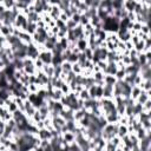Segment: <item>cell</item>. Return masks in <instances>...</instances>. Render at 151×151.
<instances>
[{
    "instance_id": "obj_1",
    "label": "cell",
    "mask_w": 151,
    "mask_h": 151,
    "mask_svg": "<svg viewBox=\"0 0 151 151\" xmlns=\"http://www.w3.org/2000/svg\"><path fill=\"white\" fill-rule=\"evenodd\" d=\"M26 57L31 58L33 60H36L38 57H39V50H38V46L36 44H29L27 45V51H26Z\"/></svg>"
},
{
    "instance_id": "obj_2",
    "label": "cell",
    "mask_w": 151,
    "mask_h": 151,
    "mask_svg": "<svg viewBox=\"0 0 151 151\" xmlns=\"http://www.w3.org/2000/svg\"><path fill=\"white\" fill-rule=\"evenodd\" d=\"M52 57H53L52 52H50V51H43V52L39 53V57L38 58L44 63V65H52Z\"/></svg>"
},
{
    "instance_id": "obj_3",
    "label": "cell",
    "mask_w": 151,
    "mask_h": 151,
    "mask_svg": "<svg viewBox=\"0 0 151 151\" xmlns=\"http://www.w3.org/2000/svg\"><path fill=\"white\" fill-rule=\"evenodd\" d=\"M138 147L140 151H150L151 149V142H150V136H146L145 138L140 139L138 142Z\"/></svg>"
},
{
    "instance_id": "obj_4",
    "label": "cell",
    "mask_w": 151,
    "mask_h": 151,
    "mask_svg": "<svg viewBox=\"0 0 151 151\" xmlns=\"http://www.w3.org/2000/svg\"><path fill=\"white\" fill-rule=\"evenodd\" d=\"M113 98V86L105 85L103 86V99H112Z\"/></svg>"
},
{
    "instance_id": "obj_5",
    "label": "cell",
    "mask_w": 151,
    "mask_h": 151,
    "mask_svg": "<svg viewBox=\"0 0 151 151\" xmlns=\"http://www.w3.org/2000/svg\"><path fill=\"white\" fill-rule=\"evenodd\" d=\"M150 99H151V91H149V92H146V91H142V92H140V95L138 96V98L136 99V103H138V104L143 105L146 100H150Z\"/></svg>"
},
{
    "instance_id": "obj_6",
    "label": "cell",
    "mask_w": 151,
    "mask_h": 151,
    "mask_svg": "<svg viewBox=\"0 0 151 151\" xmlns=\"http://www.w3.org/2000/svg\"><path fill=\"white\" fill-rule=\"evenodd\" d=\"M18 38L21 40V43H24V44H26V45L32 44V36L28 34V33L25 32V31H21V32L19 33V37H18Z\"/></svg>"
},
{
    "instance_id": "obj_7",
    "label": "cell",
    "mask_w": 151,
    "mask_h": 151,
    "mask_svg": "<svg viewBox=\"0 0 151 151\" xmlns=\"http://www.w3.org/2000/svg\"><path fill=\"white\" fill-rule=\"evenodd\" d=\"M136 0H123V8L126 10L129 13L133 12L135 6H136Z\"/></svg>"
},
{
    "instance_id": "obj_8",
    "label": "cell",
    "mask_w": 151,
    "mask_h": 151,
    "mask_svg": "<svg viewBox=\"0 0 151 151\" xmlns=\"http://www.w3.org/2000/svg\"><path fill=\"white\" fill-rule=\"evenodd\" d=\"M117 71H118V69H117L116 63H107V66H106V70L104 71V73L109 74V76H114Z\"/></svg>"
},
{
    "instance_id": "obj_9",
    "label": "cell",
    "mask_w": 151,
    "mask_h": 151,
    "mask_svg": "<svg viewBox=\"0 0 151 151\" xmlns=\"http://www.w3.org/2000/svg\"><path fill=\"white\" fill-rule=\"evenodd\" d=\"M129 133V130H128V125H120L118 124V128H117V136L119 138H123L125 136H128Z\"/></svg>"
},
{
    "instance_id": "obj_10",
    "label": "cell",
    "mask_w": 151,
    "mask_h": 151,
    "mask_svg": "<svg viewBox=\"0 0 151 151\" xmlns=\"http://www.w3.org/2000/svg\"><path fill=\"white\" fill-rule=\"evenodd\" d=\"M38 137L39 139H46V140H50L52 138V135L51 132L47 130V129H41V130H38Z\"/></svg>"
},
{
    "instance_id": "obj_11",
    "label": "cell",
    "mask_w": 151,
    "mask_h": 151,
    "mask_svg": "<svg viewBox=\"0 0 151 151\" xmlns=\"http://www.w3.org/2000/svg\"><path fill=\"white\" fill-rule=\"evenodd\" d=\"M62 137H63V140H64L65 143H67V144H71V143L74 142V135H73L72 132H69V131L63 132V133H62Z\"/></svg>"
},
{
    "instance_id": "obj_12",
    "label": "cell",
    "mask_w": 151,
    "mask_h": 151,
    "mask_svg": "<svg viewBox=\"0 0 151 151\" xmlns=\"http://www.w3.org/2000/svg\"><path fill=\"white\" fill-rule=\"evenodd\" d=\"M50 93H51V99L54 100V102H59L60 98L63 97V93H62V91H60L59 88H53V91L50 92Z\"/></svg>"
},
{
    "instance_id": "obj_13",
    "label": "cell",
    "mask_w": 151,
    "mask_h": 151,
    "mask_svg": "<svg viewBox=\"0 0 151 151\" xmlns=\"http://www.w3.org/2000/svg\"><path fill=\"white\" fill-rule=\"evenodd\" d=\"M86 114V111L84 109H79L77 111H74L73 113V119H74V122H79V120H81Z\"/></svg>"
},
{
    "instance_id": "obj_14",
    "label": "cell",
    "mask_w": 151,
    "mask_h": 151,
    "mask_svg": "<svg viewBox=\"0 0 151 151\" xmlns=\"http://www.w3.org/2000/svg\"><path fill=\"white\" fill-rule=\"evenodd\" d=\"M140 92H142V90H140L139 86H132L131 92H130V98L136 102V99L138 98V96L140 95Z\"/></svg>"
},
{
    "instance_id": "obj_15",
    "label": "cell",
    "mask_w": 151,
    "mask_h": 151,
    "mask_svg": "<svg viewBox=\"0 0 151 151\" xmlns=\"http://www.w3.org/2000/svg\"><path fill=\"white\" fill-rule=\"evenodd\" d=\"M76 45H77V48H78L80 52H84V51L88 47V45H87V40H86V39H79V40H77Z\"/></svg>"
},
{
    "instance_id": "obj_16",
    "label": "cell",
    "mask_w": 151,
    "mask_h": 151,
    "mask_svg": "<svg viewBox=\"0 0 151 151\" xmlns=\"http://www.w3.org/2000/svg\"><path fill=\"white\" fill-rule=\"evenodd\" d=\"M41 71H43L48 78H52L53 74H54V67H53V65H44V67H43Z\"/></svg>"
},
{
    "instance_id": "obj_17",
    "label": "cell",
    "mask_w": 151,
    "mask_h": 151,
    "mask_svg": "<svg viewBox=\"0 0 151 151\" xmlns=\"http://www.w3.org/2000/svg\"><path fill=\"white\" fill-rule=\"evenodd\" d=\"M150 133H151V131H145L143 128H140L139 130H137V131L135 132V135H136V137L138 138V140L145 138L146 136H150Z\"/></svg>"
},
{
    "instance_id": "obj_18",
    "label": "cell",
    "mask_w": 151,
    "mask_h": 151,
    "mask_svg": "<svg viewBox=\"0 0 151 151\" xmlns=\"http://www.w3.org/2000/svg\"><path fill=\"white\" fill-rule=\"evenodd\" d=\"M36 31H37V24H36V22H28L25 32H27L28 34H31V36H32V34H34V33H36Z\"/></svg>"
},
{
    "instance_id": "obj_19",
    "label": "cell",
    "mask_w": 151,
    "mask_h": 151,
    "mask_svg": "<svg viewBox=\"0 0 151 151\" xmlns=\"http://www.w3.org/2000/svg\"><path fill=\"white\" fill-rule=\"evenodd\" d=\"M36 112H37V109H36V107L32 105V106H29V107H26L24 113H25V116L27 117V119H31Z\"/></svg>"
},
{
    "instance_id": "obj_20",
    "label": "cell",
    "mask_w": 151,
    "mask_h": 151,
    "mask_svg": "<svg viewBox=\"0 0 151 151\" xmlns=\"http://www.w3.org/2000/svg\"><path fill=\"white\" fill-rule=\"evenodd\" d=\"M139 87H140L142 91H146V92L151 91V80H143L140 83Z\"/></svg>"
},
{
    "instance_id": "obj_21",
    "label": "cell",
    "mask_w": 151,
    "mask_h": 151,
    "mask_svg": "<svg viewBox=\"0 0 151 151\" xmlns=\"http://www.w3.org/2000/svg\"><path fill=\"white\" fill-rule=\"evenodd\" d=\"M92 78H93L95 83H97V81H104L105 73H104V72H102V71H99V72H93Z\"/></svg>"
},
{
    "instance_id": "obj_22",
    "label": "cell",
    "mask_w": 151,
    "mask_h": 151,
    "mask_svg": "<svg viewBox=\"0 0 151 151\" xmlns=\"http://www.w3.org/2000/svg\"><path fill=\"white\" fill-rule=\"evenodd\" d=\"M117 83V79L114 76H109V74H105V78H104V84L105 85H114Z\"/></svg>"
},
{
    "instance_id": "obj_23",
    "label": "cell",
    "mask_w": 151,
    "mask_h": 151,
    "mask_svg": "<svg viewBox=\"0 0 151 151\" xmlns=\"http://www.w3.org/2000/svg\"><path fill=\"white\" fill-rule=\"evenodd\" d=\"M15 5L14 0H3V6L5 7L6 11H11Z\"/></svg>"
},
{
    "instance_id": "obj_24",
    "label": "cell",
    "mask_w": 151,
    "mask_h": 151,
    "mask_svg": "<svg viewBox=\"0 0 151 151\" xmlns=\"http://www.w3.org/2000/svg\"><path fill=\"white\" fill-rule=\"evenodd\" d=\"M62 70H63V73H69V72H71L72 71V64L71 63H69V62H63L62 63Z\"/></svg>"
},
{
    "instance_id": "obj_25",
    "label": "cell",
    "mask_w": 151,
    "mask_h": 151,
    "mask_svg": "<svg viewBox=\"0 0 151 151\" xmlns=\"http://www.w3.org/2000/svg\"><path fill=\"white\" fill-rule=\"evenodd\" d=\"M111 7H112L113 11L123 8V0H112V5H111Z\"/></svg>"
},
{
    "instance_id": "obj_26",
    "label": "cell",
    "mask_w": 151,
    "mask_h": 151,
    "mask_svg": "<svg viewBox=\"0 0 151 151\" xmlns=\"http://www.w3.org/2000/svg\"><path fill=\"white\" fill-rule=\"evenodd\" d=\"M110 143L112 144V145H114L116 147H120L123 145V143H122V138H119L118 136H114L111 140H110Z\"/></svg>"
},
{
    "instance_id": "obj_27",
    "label": "cell",
    "mask_w": 151,
    "mask_h": 151,
    "mask_svg": "<svg viewBox=\"0 0 151 151\" xmlns=\"http://www.w3.org/2000/svg\"><path fill=\"white\" fill-rule=\"evenodd\" d=\"M96 91H97V86H96V85H92L90 88H87L90 99H96Z\"/></svg>"
},
{
    "instance_id": "obj_28",
    "label": "cell",
    "mask_w": 151,
    "mask_h": 151,
    "mask_svg": "<svg viewBox=\"0 0 151 151\" xmlns=\"http://www.w3.org/2000/svg\"><path fill=\"white\" fill-rule=\"evenodd\" d=\"M27 88H28V92H29V93H37V92L39 91L40 86L37 85V84H28Z\"/></svg>"
},
{
    "instance_id": "obj_29",
    "label": "cell",
    "mask_w": 151,
    "mask_h": 151,
    "mask_svg": "<svg viewBox=\"0 0 151 151\" xmlns=\"http://www.w3.org/2000/svg\"><path fill=\"white\" fill-rule=\"evenodd\" d=\"M60 91H62L63 96H67L70 92H72L71 88H70V86H69V84H66V83H64V84L62 85V87H60Z\"/></svg>"
},
{
    "instance_id": "obj_30",
    "label": "cell",
    "mask_w": 151,
    "mask_h": 151,
    "mask_svg": "<svg viewBox=\"0 0 151 151\" xmlns=\"http://www.w3.org/2000/svg\"><path fill=\"white\" fill-rule=\"evenodd\" d=\"M78 98H79V99H81V100H84V102L90 99V96H88V92H87V90H86V88H84L81 92H79V93H78Z\"/></svg>"
},
{
    "instance_id": "obj_31",
    "label": "cell",
    "mask_w": 151,
    "mask_h": 151,
    "mask_svg": "<svg viewBox=\"0 0 151 151\" xmlns=\"http://www.w3.org/2000/svg\"><path fill=\"white\" fill-rule=\"evenodd\" d=\"M72 72H73L76 76H78V74H81V72H83V69L80 67V65H79L78 63H76V64H72Z\"/></svg>"
},
{
    "instance_id": "obj_32",
    "label": "cell",
    "mask_w": 151,
    "mask_h": 151,
    "mask_svg": "<svg viewBox=\"0 0 151 151\" xmlns=\"http://www.w3.org/2000/svg\"><path fill=\"white\" fill-rule=\"evenodd\" d=\"M58 43H59V45L62 46V48H63L64 51L67 50V47H69V40H67V38H62V39H59Z\"/></svg>"
},
{
    "instance_id": "obj_33",
    "label": "cell",
    "mask_w": 151,
    "mask_h": 151,
    "mask_svg": "<svg viewBox=\"0 0 151 151\" xmlns=\"http://www.w3.org/2000/svg\"><path fill=\"white\" fill-rule=\"evenodd\" d=\"M67 62L69 63H71V64H76V63H78V54H74V53H72L71 52V54L69 55V58H67Z\"/></svg>"
},
{
    "instance_id": "obj_34",
    "label": "cell",
    "mask_w": 151,
    "mask_h": 151,
    "mask_svg": "<svg viewBox=\"0 0 151 151\" xmlns=\"http://www.w3.org/2000/svg\"><path fill=\"white\" fill-rule=\"evenodd\" d=\"M124 70H125V69H124ZM124 70H118V71L116 72L114 77H116L117 80H123V79H124V77H125V71H124Z\"/></svg>"
},
{
    "instance_id": "obj_35",
    "label": "cell",
    "mask_w": 151,
    "mask_h": 151,
    "mask_svg": "<svg viewBox=\"0 0 151 151\" xmlns=\"http://www.w3.org/2000/svg\"><path fill=\"white\" fill-rule=\"evenodd\" d=\"M84 54H85V57H86V59L87 60H92V57H93V51L90 48V47H87L84 52H83Z\"/></svg>"
},
{
    "instance_id": "obj_36",
    "label": "cell",
    "mask_w": 151,
    "mask_h": 151,
    "mask_svg": "<svg viewBox=\"0 0 151 151\" xmlns=\"http://www.w3.org/2000/svg\"><path fill=\"white\" fill-rule=\"evenodd\" d=\"M34 67L37 69V71H41L43 67H44V63L41 62L39 58H37V59L34 60Z\"/></svg>"
},
{
    "instance_id": "obj_37",
    "label": "cell",
    "mask_w": 151,
    "mask_h": 151,
    "mask_svg": "<svg viewBox=\"0 0 151 151\" xmlns=\"http://www.w3.org/2000/svg\"><path fill=\"white\" fill-rule=\"evenodd\" d=\"M118 124H120V125H128L129 124V117L120 116L119 119H118Z\"/></svg>"
},
{
    "instance_id": "obj_38",
    "label": "cell",
    "mask_w": 151,
    "mask_h": 151,
    "mask_svg": "<svg viewBox=\"0 0 151 151\" xmlns=\"http://www.w3.org/2000/svg\"><path fill=\"white\" fill-rule=\"evenodd\" d=\"M120 62L124 64V66H129V65H131V58L129 55H123Z\"/></svg>"
},
{
    "instance_id": "obj_39",
    "label": "cell",
    "mask_w": 151,
    "mask_h": 151,
    "mask_svg": "<svg viewBox=\"0 0 151 151\" xmlns=\"http://www.w3.org/2000/svg\"><path fill=\"white\" fill-rule=\"evenodd\" d=\"M150 31H151V29H150V26L149 25H142V28H140V33L142 34H150Z\"/></svg>"
},
{
    "instance_id": "obj_40",
    "label": "cell",
    "mask_w": 151,
    "mask_h": 151,
    "mask_svg": "<svg viewBox=\"0 0 151 151\" xmlns=\"http://www.w3.org/2000/svg\"><path fill=\"white\" fill-rule=\"evenodd\" d=\"M69 151H81V149L77 145L76 142H73V143L69 144Z\"/></svg>"
},
{
    "instance_id": "obj_41",
    "label": "cell",
    "mask_w": 151,
    "mask_h": 151,
    "mask_svg": "<svg viewBox=\"0 0 151 151\" xmlns=\"http://www.w3.org/2000/svg\"><path fill=\"white\" fill-rule=\"evenodd\" d=\"M87 24H90V19L88 18H86L84 14L83 15H80V22H79V25L80 26H85V25H87Z\"/></svg>"
},
{
    "instance_id": "obj_42",
    "label": "cell",
    "mask_w": 151,
    "mask_h": 151,
    "mask_svg": "<svg viewBox=\"0 0 151 151\" xmlns=\"http://www.w3.org/2000/svg\"><path fill=\"white\" fill-rule=\"evenodd\" d=\"M65 25H66V27H67L69 29H73V28H76V26H77V24H76L72 19H69V20L66 21Z\"/></svg>"
},
{
    "instance_id": "obj_43",
    "label": "cell",
    "mask_w": 151,
    "mask_h": 151,
    "mask_svg": "<svg viewBox=\"0 0 151 151\" xmlns=\"http://www.w3.org/2000/svg\"><path fill=\"white\" fill-rule=\"evenodd\" d=\"M96 65H97V66H98V67L100 69V71H102V72H104V71L106 70L107 63H106V62H98V63H97Z\"/></svg>"
},
{
    "instance_id": "obj_44",
    "label": "cell",
    "mask_w": 151,
    "mask_h": 151,
    "mask_svg": "<svg viewBox=\"0 0 151 151\" xmlns=\"http://www.w3.org/2000/svg\"><path fill=\"white\" fill-rule=\"evenodd\" d=\"M142 106H143V111H151V99L146 100Z\"/></svg>"
},
{
    "instance_id": "obj_45",
    "label": "cell",
    "mask_w": 151,
    "mask_h": 151,
    "mask_svg": "<svg viewBox=\"0 0 151 151\" xmlns=\"http://www.w3.org/2000/svg\"><path fill=\"white\" fill-rule=\"evenodd\" d=\"M105 151H116V146H114V145H112L110 142H106Z\"/></svg>"
},
{
    "instance_id": "obj_46",
    "label": "cell",
    "mask_w": 151,
    "mask_h": 151,
    "mask_svg": "<svg viewBox=\"0 0 151 151\" xmlns=\"http://www.w3.org/2000/svg\"><path fill=\"white\" fill-rule=\"evenodd\" d=\"M70 19H72V20H73V21H74V22L77 24V25H79V22H80V15H79L78 13L73 14V15H72V17H71Z\"/></svg>"
},
{
    "instance_id": "obj_47",
    "label": "cell",
    "mask_w": 151,
    "mask_h": 151,
    "mask_svg": "<svg viewBox=\"0 0 151 151\" xmlns=\"http://www.w3.org/2000/svg\"><path fill=\"white\" fill-rule=\"evenodd\" d=\"M34 125H36V128H37L38 130H41V129H45V125H44V120H40V122H38V123H36Z\"/></svg>"
},
{
    "instance_id": "obj_48",
    "label": "cell",
    "mask_w": 151,
    "mask_h": 151,
    "mask_svg": "<svg viewBox=\"0 0 151 151\" xmlns=\"http://www.w3.org/2000/svg\"><path fill=\"white\" fill-rule=\"evenodd\" d=\"M124 45H125V50L126 51H131L133 48V45H132L131 41H126V43H124Z\"/></svg>"
},
{
    "instance_id": "obj_49",
    "label": "cell",
    "mask_w": 151,
    "mask_h": 151,
    "mask_svg": "<svg viewBox=\"0 0 151 151\" xmlns=\"http://www.w3.org/2000/svg\"><path fill=\"white\" fill-rule=\"evenodd\" d=\"M44 151H53V149H52L51 144H48L47 146H45V147H44Z\"/></svg>"
},
{
    "instance_id": "obj_50",
    "label": "cell",
    "mask_w": 151,
    "mask_h": 151,
    "mask_svg": "<svg viewBox=\"0 0 151 151\" xmlns=\"http://www.w3.org/2000/svg\"><path fill=\"white\" fill-rule=\"evenodd\" d=\"M34 151H44V147H41V146H37V147L34 149Z\"/></svg>"
},
{
    "instance_id": "obj_51",
    "label": "cell",
    "mask_w": 151,
    "mask_h": 151,
    "mask_svg": "<svg viewBox=\"0 0 151 151\" xmlns=\"http://www.w3.org/2000/svg\"><path fill=\"white\" fill-rule=\"evenodd\" d=\"M116 151H123L122 147H116Z\"/></svg>"
},
{
    "instance_id": "obj_52",
    "label": "cell",
    "mask_w": 151,
    "mask_h": 151,
    "mask_svg": "<svg viewBox=\"0 0 151 151\" xmlns=\"http://www.w3.org/2000/svg\"><path fill=\"white\" fill-rule=\"evenodd\" d=\"M1 95H3V91H1V90H0V99H1Z\"/></svg>"
},
{
    "instance_id": "obj_53",
    "label": "cell",
    "mask_w": 151,
    "mask_h": 151,
    "mask_svg": "<svg viewBox=\"0 0 151 151\" xmlns=\"http://www.w3.org/2000/svg\"><path fill=\"white\" fill-rule=\"evenodd\" d=\"M0 144H1V139H0Z\"/></svg>"
}]
</instances>
